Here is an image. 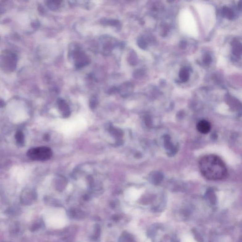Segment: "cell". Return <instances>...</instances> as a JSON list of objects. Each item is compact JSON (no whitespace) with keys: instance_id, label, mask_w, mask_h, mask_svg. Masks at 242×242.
<instances>
[{"instance_id":"obj_2","label":"cell","mask_w":242,"mask_h":242,"mask_svg":"<svg viewBox=\"0 0 242 242\" xmlns=\"http://www.w3.org/2000/svg\"><path fill=\"white\" fill-rule=\"evenodd\" d=\"M51 149L47 147H39L29 149L27 156L31 160L35 161H46L52 156Z\"/></svg>"},{"instance_id":"obj_1","label":"cell","mask_w":242,"mask_h":242,"mask_svg":"<svg viewBox=\"0 0 242 242\" xmlns=\"http://www.w3.org/2000/svg\"><path fill=\"white\" fill-rule=\"evenodd\" d=\"M199 168L202 175L210 180H221L227 177V170L220 157L208 155L201 158Z\"/></svg>"},{"instance_id":"obj_11","label":"cell","mask_w":242,"mask_h":242,"mask_svg":"<svg viewBox=\"0 0 242 242\" xmlns=\"http://www.w3.org/2000/svg\"><path fill=\"white\" fill-rule=\"evenodd\" d=\"M50 2L51 3L48 4L49 7L51 9H56V8H57L58 3H56V2L53 1Z\"/></svg>"},{"instance_id":"obj_5","label":"cell","mask_w":242,"mask_h":242,"mask_svg":"<svg viewBox=\"0 0 242 242\" xmlns=\"http://www.w3.org/2000/svg\"><path fill=\"white\" fill-rule=\"evenodd\" d=\"M58 105L60 109L62 111L63 115L65 116L69 115V109L68 106L67 105L65 101L63 99H60L58 100Z\"/></svg>"},{"instance_id":"obj_3","label":"cell","mask_w":242,"mask_h":242,"mask_svg":"<svg viewBox=\"0 0 242 242\" xmlns=\"http://www.w3.org/2000/svg\"><path fill=\"white\" fill-rule=\"evenodd\" d=\"M71 54H72V56L73 57L75 61V65L77 66V67H81L88 64V60L84 52L80 51L79 49L74 50Z\"/></svg>"},{"instance_id":"obj_9","label":"cell","mask_w":242,"mask_h":242,"mask_svg":"<svg viewBox=\"0 0 242 242\" xmlns=\"http://www.w3.org/2000/svg\"><path fill=\"white\" fill-rule=\"evenodd\" d=\"M222 15L223 16L228 19H232L234 16V12L231 9L227 7H224L222 10Z\"/></svg>"},{"instance_id":"obj_8","label":"cell","mask_w":242,"mask_h":242,"mask_svg":"<svg viewBox=\"0 0 242 242\" xmlns=\"http://www.w3.org/2000/svg\"><path fill=\"white\" fill-rule=\"evenodd\" d=\"M233 52L234 55L236 56H240L242 52V46L241 43L237 41H235L233 42Z\"/></svg>"},{"instance_id":"obj_7","label":"cell","mask_w":242,"mask_h":242,"mask_svg":"<svg viewBox=\"0 0 242 242\" xmlns=\"http://www.w3.org/2000/svg\"><path fill=\"white\" fill-rule=\"evenodd\" d=\"M179 77L182 81L186 82L189 79V73L186 68H182L179 72Z\"/></svg>"},{"instance_id":"obj_13","label":"cell","mask_w":242,"mask_h":242,"mask_svg":"<svg viewBox=\"0 0 242 242\" xmlns=\"http://www.w3.org/2000/svg\"><path fill=\"white\" fill-rule=\"evenodd\" d=\"M241 2H242V1H240V3H239V4H238V5H239V8H240V9H241V8H242V4H241Z\"/></svg>"},{"instance_id":"obj_10","label":"cell","mask_w":242,"mask_h":242,"mask_svg":"<svg viewBox=\"0 0 242 242\" xmlns=\"http://www.w3.org/2000/svg\"><path fill=\"white\" fill-rule=\"evenodd\" d=\"M195 239L198 242H203V239L202 236L199 233H196L195 234Z\"/></svg>"},{"instance_id":"obj_6","label":"cell","mask_w":242,"mask_h":242,"mask_svg":"<svg viewBox=\"0 0 242 242\" xmlns=\"http://www.w3.org/2000/svg\"><path fill=\"white\" fill-rule=\"evenodd\" d=\"M15 139L18 145L23 146L25 143V137L23 132L21 131H18L15 134Z\"/></svg>"},{"instance_id":"obj_4","label":"cell","mask_w":242,"mask_h":242,"mask_svg":"<svg viewBox=\"0 0 242 242\" xmlns=\"http://www.w3.org/2000/svg\"><path fill=\"white\" fill-rule=\"evenodd\" d=\"M197 129L200 133L207 134L211 130V125L206 120H201L197 125Z\"/></svg>"},{"instance_id":"obj_12","label":"cell","mask_w":242,"mask_h":242,"mask_svg":"<svg viewBox=\"0 0 242 242\" xmlns=\"http://www.w3.org/2000/svg\"><path fill=\"white\" fill-rule=\"evenodd\" d=\"M204 62L206 64H210V62H211V58L210 56H205V57L204 58Z\"/></svg>"}]
</instances>
